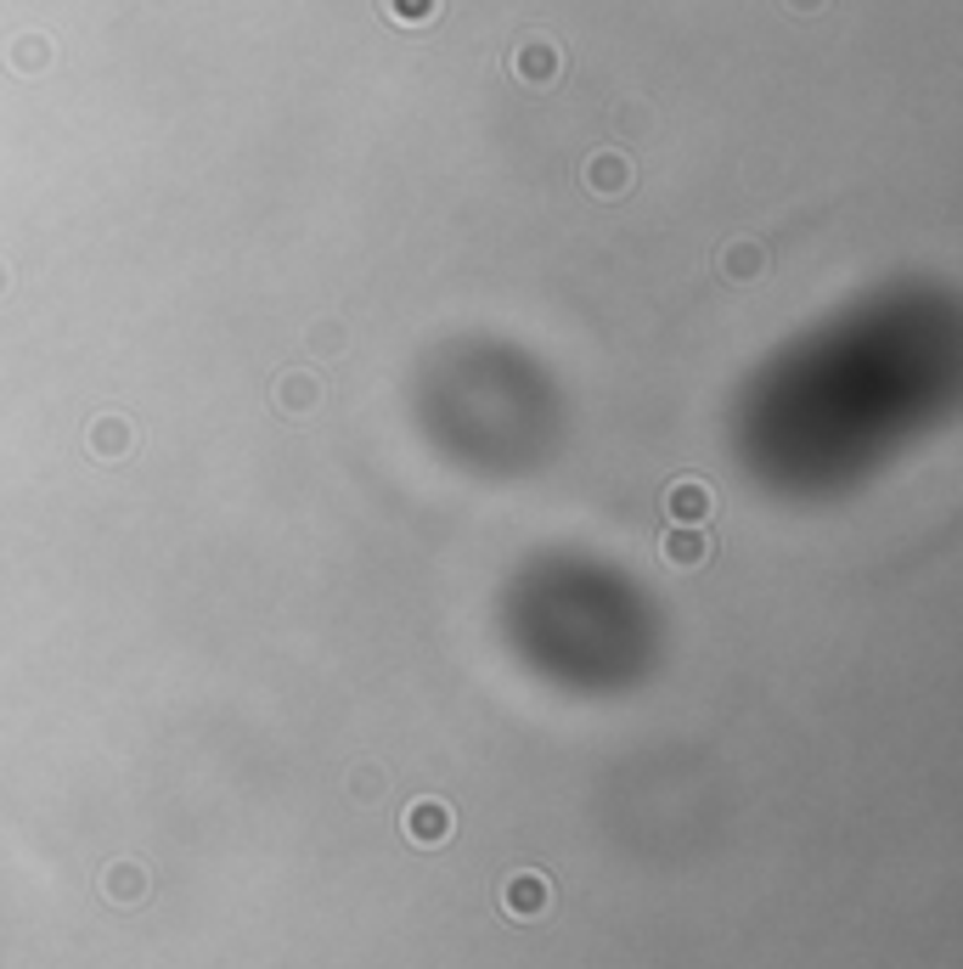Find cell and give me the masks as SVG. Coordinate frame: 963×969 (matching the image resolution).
Returning <instances> with one entry per match:
<instances>
[{"mask_svg":"<svg viewBox=\"0 0 963 969\" xmlns=\"http://www.w3.org/2000/svg\"><path fill=\"white\" fill-rule=\"evenodd\" d=\"M401 12H406V23H417V18L435 12V0H401Z\"/></svg>","mask_w":963,"mask_h":969,"instance_id":"1","label":"cell"}]
</instances>
